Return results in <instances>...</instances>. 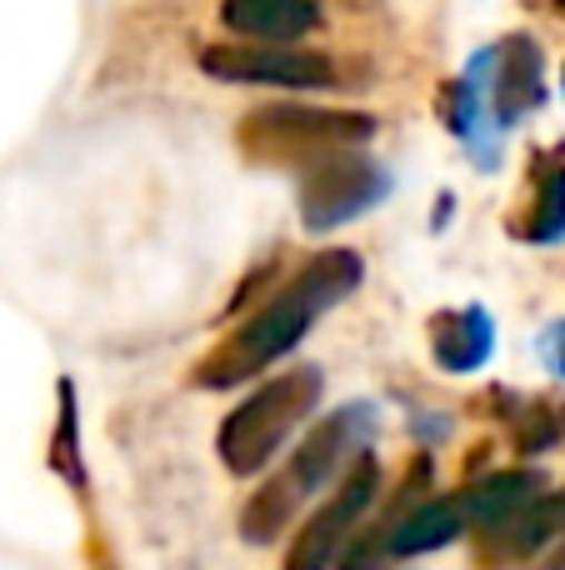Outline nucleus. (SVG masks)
Returning a JSON list of instances; mask_svg holds the SVG:
<instances>
[{"instance_id":"nucleus-1","label":"nucleus","mask_w":565,"mask_h":570,"mask_svg":"<svg viewBox=\"0 0 565 570\" xmlns=\"http://www.w3.org/2000/svg\"><path fill=\"white\" fill-rule=\"evenodd\" d=\"M356 285H360L356 250H326V256L306 261L236 335H226V341L196 365V381L226 391V385H240V381H250V375H260L270 361H280V355L316 325L320 311L346 301Z\"/></svg>"},{"instance_id":"nucleus-2","label":"nucleus","mask_w":565,"mask_h":570,"mask_svg":"<svg viewBox=\"0 0 565 570\" xmlns=\"http://www.w3.org/2000/svg\"><path fill=\"white\" fill-rule=\"evenodd\" d=\"M376 136V120L356 110L316 106H266L240 120V150L266 166H320L330 156H350Z\"/></svg>"},{"instance_id":"nucleus-3","label":"nucleus","mask_w":565,"mask_h":570,"mask_svg":"<svg viewBox=\"0 0 565 570\" xmlns=\"http://www.w3.org/2000/svg\"><path fill=\"white\" fill-rule=\"evenodd\" d=\"M320 401V371L300 365L286 371L280 381H266L256 395H246V405L226 415L220 425V461L236 475H256L276 461V451L296 435V425L316 411Z\"/></svg>"},{"instance_id":"nucleus-4","label":"nucleus","mask_w":565,"mask_h":570,"mask_svg":"<svg viewBox=\"0 0 565 570\" xmlns=\"http://www.w3.org/2000/svg\"><path fill=\"white\" fill-rule=\"evenodd\" d=\"M376 491H380L376 461H370V455H356L350 471L340 475L336 495H330V501L310 515L306 531L296 535V546H290V556H286V570H330V561L346 551L350 531L360 525V515L370 511Z\"/></svg>"},{"instance_id":"nucleus-5","label":"nucleus","mask_w":565,"mask_h":570,"mask_svg":"<svg viewBox=\"0 0 565 570\" xmlns=\"http://www.w3.org/2000/svg\"><path fill=\"white\" fill-rule=\"evenodd\" d=\"M386 170L376 160H366L360 150L350 156H330L320 166L306 170V186H300V216L310 230H330L340 220H356L386 196Z\"/></svg>"},{"instance_id":"nucleus-6","label":"nucleus","mask_w":565,"mask_h":570,"mask_svg":"<svg viewBox=\"0 0 565 570\" xmlns=\"http://www.w3.org/2000/svg\"><path fill=\"white\" fill-rule=\"evenodd\" d=\"M466 86H470V96L480 100V116H490L496 126H511V120H521L526 110H536L541 96H546V66H541L536 40L516 36V40H506V46L486 50Z\"/></svg>"},{"instance_id":"nucleus-7","label":"nucleus","mask_w":565,"mask_h":570,"mask_svg":"<svg viewBox=\"0 0 565 570\" xmlns=\"http://www.w3.org/2000/svg\"><path fill=\"white\" fill-rule=\"evenodd\" d=\"M200 66L216 80L280 86V90H316L336 80V66L326 56H310V50L296 46H210L200 50Z\"/></svg>"},{"instance_id":"nucleus-8","label":"nucleus","mask_w":565,"mask_h":570,"mask_svg":"<svg viewBox=\"0 0 565 570\" xmlns=\"http://www.w3.org/2000/svg\"><path fill=\"white\" fill-rule=\"evenodd\" d=\"M366 425H370L366 405H346V411H336L326 425H316V431L306 435V445L296 451V461L286 465V475H280V481H286L290 491L306 501V495L320 491V485H326L340 465L356 461L360 441H366Z\"/></svg>"},{"instance_id":"nucleus-9","label":"nucleus","mask_w":565,"mask_h":570,"mask_svg":"<svg viewBox=\"0 0 565 570\" xmlns=\"http://www.w3.org/2000/svg\"><path fill=\"white\" fill-rule=\"evenodd\" d=\"M220 20L256 46H296L320 26V6L316 0H226Z\"/></svg>"},{"instance_id":"nucleus-10","label":"nucleus","mask_w":565,"mask_h":570,"mask_svg":"<svg viewBox=\"0 0 565 570\" xmlns=\"http://www.w3.org/2000/svg\"><path fill=\"white\" fill-rule=\"evenodd\" d=\"M466 525L470 521H466V501H460V495H450V501L416 505L406 521L386 531V551L390 556H426V551H436V546L456 541Z\"/></svg>"},{"instance_id":"nucleus-11","label":"nucleus","mask_w":565,"mask_h":570,"mask_svg":"<svg viewBox=\"0 0 565 570\" xmlns=\"http://www.w3.org/2000/svg\"><path fill=\"white\" fill-rule=\"evenodd\" d=\"M430 341H436V361L446 365V371H476V365H486V355H490L496 325H490L486 311L466 305V311L436 315V325H430Z\"/></svg>"},{"instance_id":"nucleus-12","label":"nucleus","mask_w":565,"mask_h":570,"mask_svg":"<svg viewBox=\"0 0 565 570\" xmlns=\"http://www.w3.org/2000/svg\"><path fill=\"white\" fill-rule=\"evenodd\" d=\"M556 521H561V505L556 501H541V495H536V501L521 505L516 515L486 525V541H490V551H496V556H531V551H541V546L551 541Z\"/></svg>"},{"instance_id":"nucleus-13","label":"nucleus","mask_w":565,"mask_h":570,"mask_svg":"<svg viewBox=\"0 0 565 570\" xmlns=\"http://www.w3.org/2000/svg\"><path fill=\"white\" fill-rule=\"evenodd\" d=\"M541 491L536 475L526 471H511V475H490L486 485H476V491H460V501H466V521H476L480 531L496 521H506V515H516L521 505H531Z\"/></svg>"},{"instance_id":"nucleus-14","label":"nucleus","mask_w":565,"mask_h":570,"mask_svg":"<svg viewBox=\"0 0 565 570\" xmlns=\"http://www.w3.org/2000/svg\"><path fill=\"white\" fill-rule=\"evenodd\" d=\"M521 236L526 240H561L565 236V156L541 166L536 206H531V220H526Z\"/></svg>"},{"instance_id":"nucleus-15","label":"nucleus","mask_w":565,"mask_h":570,"mask_svg":"<svg viewBox=\"0 0 565 570\" xmlns=\"http://www.w3.org/2000/svg\"><path fill=\"white\" fill-rule=\"evenodd\" d=\"M541 355H546V365L556 375H565V321H556L546 331V341H541Z\"/></svg>"},{"instance_id":"nucleus-16","label":"nucleus","mask_w":565,"mask_h":570,"mask_svg":"<svg viewBox=\"0 0 565 570\" xmlns=\"http://www.w3.org/2000/svg\"><path fill=\"white\" fill-rule=\"evenodd\" d=\"M561 10H565V0H561Z\"/></svg>"}]
</instances>
